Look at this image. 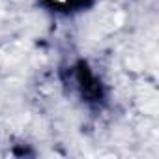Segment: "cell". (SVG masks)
<instances>
[{
	"mask_svg": "<svg viewBox=\"0 0 159 159\" xmlns=\"http://www.w3.org/2000/svg\"><path fill=\"white\" fill-rule=\"evenodd\" d=\"M45 2H49V4H56V6H64V4L71 2V0H45Z\"/></svg>",
	"mask_w": 159,
	"mask_h": 159,
	"instance_id": "1",
	"label": "cell"
}]
</instances>
